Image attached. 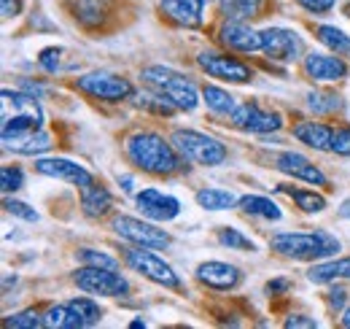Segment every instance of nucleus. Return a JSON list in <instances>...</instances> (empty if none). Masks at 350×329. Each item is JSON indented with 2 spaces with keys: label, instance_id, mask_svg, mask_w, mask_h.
Listing matches in <instances>:
<instances>
[{
  "label": "nucleus",
  "instance_id": "3",
  "mask_svg": "<svg viewBox=\"0 0 350 329\" xmlns=\"http://www.w3.org/2000/svg\"><path fill=\"white\" fill-rule=\"evenodd\" d=\"M143 82L148 84L151 89H157L159 95H165L167 100H173L178 106V111H194L197 108V86L189 82L186 76L175 73L170 68L162 65H151L143 71Z\"/></svg>",
  "mask_w": 350,
  "mask_h": 329
},
{
  "label": "nucleus",
  "instance_id": "46",
  "mask_svg": "<svg viewBox=\"0 0 350 329\" xmlns=\"http://www.w3.org/2000/svg\"><path fill=\"white\" fill-rule=\"evenodd\" d=\"M205 3H208V0H205Z\"/></svg>",
  "mask_w": 350,
  "mask_h": 329
},
{
  "label": "nucleus",
  "instance_id": "41",
  "mask_svg": "<svg viewBox=\"0 0 350 329\" xmlns=\"http://www.w3.org/2000/svg\"><path fill=\"white\" fill-rule=\"evenodd\" d=\"M286 327L288 329H312V327H318V321H315V319H307V316H302V313H294L291 319H286Z\"/></svg>",
  "mask_w": 350,
  "mask_h": 329
},
{
  "label": "nucleus",
  "instance_id": "32",
  "mask_svg": "<svg viewBox=\"0 0 350 329\" xmlns=\"http://www.w3.org/2000/svg\"><path fill=\"white\" fill-rule=\"evenodd\" d=\"M219 243L234 248V251H256L254 241H251V238H245V235H243L240 230H234V227H221V230H219Z\"/></svg>",
  "mask_w": 350,
  "mask_h": 329
},
{
  "label": "nucleus",
  "instance_id": "25",
  "mask_svg": "<svg viewBox=\"0 0 350 329\" xmlns=\"http://www.w3.org/2000/svg\"><path fill=\"white\" fill-rule=\"evenodd\" d=\"M240 210L248 213V216H259V219H269V221H278L280 219V208L275 206L272 200L267 197H256V195H245L240 197Z\"/></svg>",
  "mask_w": 350,
  "mask_h": 329
},
{
  "label": "nucleus",
  "instance_id": "36",
  "mask_svg": "<svg viewBox=\"0 0 350 329\" xmlns=\"http://www.w3.org/2000/svg\"><path fill=\"white\" fill-rule=\"evenodd\" d=\"M332 151L340 157H350V124L334 127V138H332Z\"/></svg>",
  "mask_w": 350,
  "mask_h": 329
},
{
  "label": "nucleus",
  "instance_id": "35",
  "mask_svg": "<svg viewBox=\"0 0 350 329\" xmlns=\"http://www.w3.org/2000/svg\"><path fill=\"white\" fill-rule=\"evenodd\" d=\"M0 186H3V192H16V189H22V186H25V173H22L19 167L5 164V167L0 170Z\"/></svg>",
  "mask_w": 350,
  "mask_h": 329
},
{
  "label": "nucleus",
  "instance_id": "11",
  "mask_svg": "<svg viewBox=\"0 0 350 329\" xmlns=\"http://www.w3.org/2000/svg\"><path fill=\"white\" fill-rule=\"evenodd\" d=\"M262 51L275 62H297L302 54V38L294 30L267 27L262 30Z\"/></svg>",
  "mask_w": 350,
  "mask_h": 329
},
{
  "label": "nucleus",
  "instance_id": "8",
  "mask_svg": "<svg viewBox=\"0 0 350 329\" xmlns=\"http://www.w3.org/2000/svg\"><path fill=\"white\" fill-rule=\"evenodd\" d=\"M73 86L87 92L89 97H97L105 103H119V100H127L132 95V84L122 76H113V73H89V76L76 79Z\"/></svg>",
  "mask_w": 350,
  "mask_h": 329
},
{
  "label": "nucleus",
  "instance_id": "33",
  "mask_svg": "<svg viewBox=\"0 0 350 329\" xmlns=\"http://www.w3.org/2000/svg\"><path fill=\"white\" fill-rule=\"evenodd\" d=\"M3 324H5V327H16V329H38V327H46L44 316H41L38 310H22V313H16V316L5 319Z\"/></svg>",
  "mask_w": 350,
  "mask_h": 329
},
{
  "label": "nucleus",
  "instance_id": "7",
  "mask_svg": "<svg viewBox=\"0 0 350 329\" xmlns=\"http://www.w3.org/2000/svg\"><path fill=\"white\" fill-rule=\"evenodd\" d=\"M197 65H200V71H205L208 76L221 79V82H229V84L254 82V71H251V65L240 62L237 57L221 54V51H202V54L197 57Z\"/></svg>",
  "mask_w": 350,
  "mask_h": 329
},
{
  "label": "nucleus",
  "instance_id": "12",
  "mask_svg": "<svg viewBox=\"0 0 350 329\" xmlns=\"http://www.w3.org/2000/svg\"><path fill=\"white\" fill-rule=\"evenodd\" d=\"M302 73L318 84L342 82L348 76V62L340 54H307L302 60Z\"/></svg>",
  "mask_w": 350,
  "mask_h": 329
},
{
  "label": "nucleus",
  "instance_id": "17",
  "mask_svg": "<svg viewBox=\"0 0 350 329\" xmlns=\"http://www.w3.org/2000/svg\"><path fill=\"white\" fill-rule=\"evenodd\" d=\"M240 270L234 265H226V262H202L197 267V281L205 284L211 289H221V291H229L240 284Z\"/></svg>",
  "mask_w": 350,
  "mask_h": 329
},
{
  "label": "nucleus",
  "instance_id": "20",
  "mask_svg": "<svg viewBox=\"0 0 350 329\" xmlns=\"http://www.w3.org/2000/svg\"><path fill=\"white\" fill-rule=\"evenodd\" d=\"M81 208H84V213L89 219H103L113 208V197L103 184L92 181L89 186L81 189Z\"/></svg>",
  "mask_w": 350,
  "mask_h": 329
},
{
  "label": "nucleus",
  "instance_id": "23",
  "mask_svg": "<svg viewBox=\"0 0 350 329\" xmlns=\"http://www.w3.org/2000/svg\"><path fill=\"white\" fill-rule=\"evenodd\" d=\"M315 38L323 43L326 49H332L334 54H340V57H350V38L340 30V27L318 25V27H315Z\"/></svg>",
  "mask_w": 350,
  "mask_h": 329
},
{
  "label": "nucleus",
  "instance_id": "21",
  "mask_svg": "<svg viewBox=\"0 0 350 329\" xmlns=\"http://www.w3.org/2000/svg\"><path fill=\"white\" fill-rule=\"evenodd\" d=\"M5 149L16 151V154H41L46 149H51V135L44 130H36L30 135H22V138H11V141H3Z\"/></svg>",
  "mask_w": 350,
  "mask_h": 329
},
{
  "label": "nucleus",
  "instance_id": "45",
  "mask_svg": "<svg viewBox=\"0 0 350 329\" xmlns=\"http://www.w3.org/2000/svg\"><path fill=\"white\" fill-rule=\"evenodd\" d=\"M340 324L350 329V308H345V310H342V319H340Z\"/></svg>",
  "mask_w": 350,
  "mask_h": 329
},
{
  "label": "nucleus",
  "instance_id": "28",
  "mask_svg": "<svg viewBox=\"0 0 350 329\" xmlns=\"http://www.w3.org/2000/svg\"><path fill=\"white\" fill-rule=\"evenodd\" d=\"M202 97H205L208 108L216 111V114H232V111L237 108L234 97H232L226 89H219V86H213V84H205V86H202Z\"/></svg>",
  "mask_w": 350,
  "mask_h": 329
},
{
  "label": "nucleus",
  "instance_id": "24",
  "mask_svg": "<svg viewBox=\"0 0 350 329\" xmlns=\"http://www.w3.org/2000/svg\"><path fill=\"white\" fill-rule=\"evenodd\" d=\"M197 206L205 208V210H226V208H234L240 200L232 195V192H226V189H200L197 195Z\"/></svg>",
  "mask_w": 350,
  "mask_h": 329
},
{
  "label": "nucleus",
  "instance_id": "34",
  "mask_svg": "<svg viewBox=\"0 0 350 329\" xmlns=\"http://www.w3.org/2000/svg\"><path fill=\"white\" fill-rule=\"evenodd\" d=\"M79 259H81L84 265H94V267H108V270H116V267H119V262H116L113 256H108V254H103V251H94V248H81V251H79Z\"/></svg>",
  "mask_w": 350,
  "mask_h": 329
},
{
  "label": "nucleus",
  "instance_id": "19",
  "mask_svg": "<svg viewBox=\"0 0 350 329\" xmlns=\"http://www.w3.org/2000/svg\"><path fill=\"white\" fill-rule=\"evenodd\" d=\"M294 138H299L310 149L332 151L334 127H329V124H323V122H299V124H294Z\"/></svg>",
  "mask_w": 350,
  "mask_h": 329
},
{
  "label": "nucleus",
  "instance_id": "10",
  "mask_svg": "<svg viewBox=\"0 0 350 329\" xmlns=\"http://www.w3.org/2000/svg\"><path fill=\"white\" fill-rule=\"evenodd\" d=\"M113 230L116 235H122L124 241H130L135 246L143 248H165L170 246V235L148 221H140V219H132V216H119L113 219Z\"/></svg>",
  "mask_w": 350,
  "mask_h": 329
},
{
  "label": "nucleus",
  "instance_id": "14",
  "mask_svg": "<svg viewBox=\"0 0 350 329\" xmlns=\"http://www.w3.org/2000/svg\"><path fill=\"white\" fill-rule=\"evenodd\" d=\"M135 200H137L140 213L154 219V221H170L180 213V203L175 200L173 195H165L159 189H143Z\"/></svg>",
  "mask_w": 350,
  "mask_h": 329
},
{
  "label": "nucleus",
  "instance_id": "5",
  "mask_svg": "<svg viewBox=\"0 0 350 329\" xmlns=\"http://www.w3.org/2000/svg\"><path fill=\"white\" fill-rule=\"evenodd\" d=\"M73 284L81 291H87V294H100V297H124L130 291V284L116 270L94 267V265L76 270L73 273Z\"/></svg>",
  "mask_w": 350,
  "mask_h": 329
},
{
  "label": "nucleus",
  "instance_id": "22",
  "mask_svg": "<svg viewBox=\"0 0 350 329\" xmlns=\"http://www.w3.org/2000/svg\"><path fill=\"white\" fill-rule=\"evenodd\" d=\"M264 0H219V11L226 19L245 22L254 16H262Z\"/></svg>",
  "mask_w": 350,
  "mask_h": 329
},
{
  "label": "nucleus",
  "instance_id": "18",
  "mask_svg": "<svg viewBox=\"0 0 350 329\" xmlns=\"http://www.w3.org/2000/svg\"><path fill=\"white\" fill-rule=\"evenodd\" d=\"M202 3L205 0H162V11L183 27L202 25Z\"/></svg>",
  "mask_w": 350,
  "mask_h": 329
},
{
  "label": "nucleus",
  "instance_id": "38",
  "mask_svg": "<svg viewBox=\"0 0 350 329\" xmlns=\"http://www.w3.org/2000/svg\"><path fill=\"white\" fill-rule=\"evenodd\" d=\"M59 57H62V49H59V46H49V49H44V51L38 54V62H41V68H44L46 73H57Z\"/></svg>",
  "mask_w": 350,
  "mask_h": 329
},
{
  "label": "nucleus",
  "instance_id": "13",
  "mask_svg": "<svg viewBox=\"0 0 350 329\" xmlns=\"http://www.w3.org/2000/svg\"><path fill=\"white\" fill-rule=\"evenodd\" d=\"M272 164H275L280 173L294 175V178H299V181L315 184V186H329V181H326V175L321 173V167H315L307 157L297 154V151H280Z\"/></svg>",
  "mask_w": 350,
  "mask_h": 329
},
{
  "label": "nucleus",
  "instance_id": "1",
  "mask_svg": "<svg viewBox=\"0 0 350 329\" xmlns=\"http://www.w3.org/2000/svg\"><path fill=\"white\" fill-rule=\"evenodd\" d=\"M124 151H127V160L148 175H173L180 167L173 141H165L162 135L148 130L130 135L124 143Z\"/></svg>",
  "mask_w": 350,
  "mask_h": 329
},
{
  "label": "nucleus",
  "instance_id": "31",
  "mask_svg": "<svg viewBox=\"0 0 350 329\" xmlns=\"http://www.w3.org/2000/svg\"><path fill=\"white\" fill-rule=\"evenodd\" d=\"M140 100V108H146V111H157L159 117H173L175 111H178V106H175L173 100H167L165 95H140L137 97Z\"/></svg>",
  "mask_w": 350,
  "mask_h": 329
},
{
  "label": "nucleus",
  "instance_id": "39",
  "mask_svg": "<svg viewBox=\"0 0 350 329\" xmlns=\"http://www.w3.org/2000/svg\"><path fill=\"white\" fill-rule=\"evenodd\" d=\"M305 11H310V14H326V11H332L334 8V3L337 0H297Z\"/></svg>",
  "mask_w": 350,
  "mask_h": 329
},
{
  "label": "nucleus",
  "instance_id": "29",
  "mask_svg": "<svg viewBox=\"0 0 350 329\" xmlns=\"http://www.w3.org/2000/svg\"><path fill=\"white\" fill-rule=\"evenodd\" d=\"M68 305L76 310V316L81 319L84 327H94V324L103 319V308H100L94 300H89V297H76V300H70Z\"/></svg>",
  "mask_w": 350,
  "mask_h": 329
},
{
  "label": "nucleus",
  "instance_id": "4",
  "mask_svg": "<svg viewBox=\"0 0 350 329\" xmlns=\"http://www.w3.org/2000/svg\"><path fill=\"white\" fill-rule=\"evenodd\" d=\"M170 141H173V146L178 149L180 157H186V160L197 164H205V167H216L229 154L221 141L205 135V132H197V130H175Z\"/></svg>",
  "mask_w": 350,
  "mask_h": 329
},
{
  "label": "nucleus",
  "instance_id": "27",
  "mask_svg": "<svg viewBox=\"0 0 350 329\" xmlns=\"http://www.w3.org/2000/svg\"><path fill=\"white\" fill-rule=\"evenodd\" d=\"M278 192H283V195H288L299 210H305V213H321L323 208H326V197L323 195H318V192H310V189H291V186H278Z\"/></svg>",
  "mask_w": 350,
  "mask_h": 329
},
{
  "label": "nucleus",
  "instance_id": "15",
  "mask_svg": "<svg viewBox=\"0 0 350 329\" xmlns=\"http://www.w3.org/2000/svg\"><path fill=\"white\" fill-rule=\"evenodd\" d=\"M219 41L226 49H234V51H243V54H251V51H259L262 49V33H254L245 22H224L219 30Z\"/></svg>",
  "mask_w": 350,
  "mask_h": 329
},
{
  "label": "nucleus",
  "instance_id": "42",
  "mask_svg": "<svg viewBox=\"0 0 350 329\" xmlns=\"http://www.w3.org/2000/svg\"><path fill=\"white\" fill-rule=\"evenodd\" d=\"M19 11H22V0H3V16H5V19L16 16Z\"/></svg>",
  "mask_w": 350,
  "mask_h": 329
},
{
  "label": "nucleus",
  "instance_id": "44",
  "mask_svg": "<svg viewBox=\"0 0 350 329\" xmlns=\"http://www.w3.org/2000/svg\"><path fill=\"white\" fill-rule=\"evenodd\" d=\"M340 216H342V219H350V197L342 203V208H340Z\"/></svg>",
  "mask_w": 350,
  "mask_h": 329
},
{
  "label": "nucleus",
  "instance_id": "9",
  "mask_svg": "<svg viewBox=\"0 0 350 329\" xmlns=\"http://www.w3.org/2000/svg\"><path fill=\"white\" fill-rule=\"evenodd\" d=\"M229 119H232V127H237V130H243V132H256V135L275 132V130H280V127H283L280 114H275V111L264 108V106L254 103V100H251V103L237 106V108L229 114Z\"/></svg>",
  "mask_w": 350,
  "mask_h": 329
},
{
  "label": "nucleus",
  "instance_id": "16",
  "mask_svg": "<svg viewBox=\"0 0 350 329\" xmlns=\"http://www.w3.org/2000/svg\"><path fill=\"white\" fill-rule=\"evenodd\" d=\"M36 170L44 173V175H51V178H59V181H68L79 189L89 186L94 181V175L89 173L84 164L70 162V160H38L36 162Z\"/></svg>",
  "mask_w": 350,
  "mask_h": 329
},
{
  "label": "nucleus",
  "instance_id": "26",
  "mask_svg": "<svg viewBox=\"0 0 350 329\" xmlns=\"http://www.w3.org/2000/svg\"><path fill=\"white\" fill-rule=\"evenodd\" d=\"M44 321H46V327H51V329L84 327V324H81V319L76 316V310H73L70 305H51V308L44 313Z\"/></svg>",
  "mask_w": 350,
  "mask_h": 329
},
{
  "label": "nucleus",
  "instance_id": "43",
  "mask_svg": "<svg viewBox=\"0 0 350 329\" xmlns=\"http://www.w3.org/2000/svg\"><path fill=\"white\" fill-rule=\"evenodd\" d=\"M288 289H291V281H288V278H278V281H269V284H267V291H269V294L288 291Z\"/></svg>",
  "mask_w": 350,
  "mask_h": 329
},
{
  "label": "nucleus",
  "instance_id": "37",
  "mask_svg": "<svg viewBox=\"0 0 350 329\" xmlns=\"http://www.w3.org/2000/svg\"><path fill=\"white\" fill-rule=\"evenodd\" d=\"M3 208H5V213H11V216H19V219H25V221H38V213H36V210H33L30 206L19 203V200H11V197H5V200H3Z\"/></svg>",
  "mask_w": 350,
  "mask_h": 329
},
{
  "label": "nucleus",
  "instance_id": "2",
  "mask_svg": "<svg viewBox=\"0 0 350 329\" xmlns=\"http://www.w3.org/2000/svg\"><path fill=\"white\" fill-rule=\"evenodd\" d=\"M269 248L286 259L312 262V259L334 256L340 251V241L332 238L329 232H278L272 235Z\"/></svg>",
  "mask_w": 350,
  "mask_h": 329
},
{
  "label": "nucleus",
  "instance_id": "30",
  "mask_svg": "<svg viewBox=\"0 0 350 329\" xmlns=\"http://www.w3.org/2000/svg\"><path fill=\"white\" fill-rule=\"evenodd\" d=\"M307 106L315 114H334L337 108H342L340 95H332V92H310L307 95Z\"/></svg>",
  "mask_w": 350,
  "mask_h": 329
},
{
  "label": "nucleus",
  "instance_id": "40",
  "mask_svg": "<svg viewBox=\"0 0 350 329\" xmlns=\"http://www.w3.org/2000/svg\"><path fill=\"white\" fill-rule=\"evenodd\" d=\"M345 297H348V291H345V289H332V291H326V302H329V308H332V310H342Z\"/></svg>",
  "mask_w": 350,
  "mask_h": 329
},
{
  "label": "nucleus",
  "instance_id": "6",
  "mask_svg": "<svg viewBox=\"0 0 350 329\" xmlns=\"http://www.w3.org/2000/svg\"><path fill=\"white\" fill-rule=\"evenodd\" d=\"M124 262L130 265L135 273H140V276H146L148 281H154V284H159V287H167V289H178V276H175V270L165 262V259H159L157 254H151V251H143V246L137 248H127L124 251Z\"/></svg>",
  "mask_w": 350,
  "mask_h": 329
}]
</instances>
